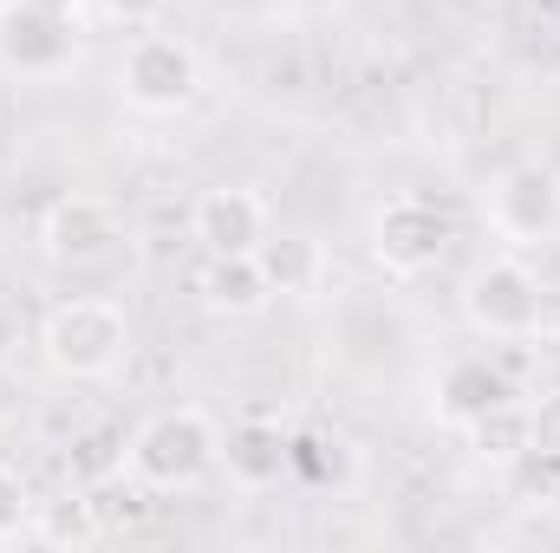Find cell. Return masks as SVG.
<instances>
[{"label":"cell","instance_id":"cell-1","mask_svg":"<svg viewBox=\"0 0 560 553\" xmlns=\"http://www.w3.org/2000/svg\"><path fill=\"white\" fill-rule=\"evenodd\" d=\"M222 469V423L196 404H176V411H156L131 436L125 449V475L138 489H156V495H176V489H196Z\"/></svg>","mask_w":560,"mask_h":553},{"label":"cell","instance_id":"cell-2","mask_svg":"<svg viewBox=\"0 0 560 553\" xmlns=\"http://www.w3.org/2000/svg\"><path fill=\"white\" fill-rule=\"evenodd\" d=\"M39 358L59 372V378H112L125 372L131 358V319L118 299H59L46 319H39Z\"/></svg>","mask_w":560,"mask_h":553},{"label":"cell","instance_id":"cell-3","mask_svg":"<svg viewBox=\"0 0 560 553\" xmlns=\"http://www.w3.org/2000/svg\"><path fill=\"white\" fill-rule=\"evenodd\" d=\"M463 319L482 339L522 345V339H535L548 326V293H541L535 268H522L515 255H495V261H482L463 280Z\"/></svg>","mask_w":560,"mask_h":553},{"label":"cell","instance_id":"cell-4","mask_svg":"<svg viewBox=\"0 0 560 553\" xmlns=\"http://www.w3.org/2000/svg\"><path fill=\"white\" fill-rule=\"evenodd\" d=\"M118 92H125V105L143 111V118H176L202 92V59L176 33H138L125 46V59H118Z\"/></svg>","mask_w":560,"mask_h":553},{"label":"cell","instance_id":"cell-5","mask_svg":"<svg viewBox=\"0 0 560 553\" xmlns=\"http://www.w3.org/2000/svg\"><path fill=\"white\" fill-rule=\"evenodd\" d=\"M489 228L509 248H541L560 235V169L555 163H509L482 196Z\"/></svg>","mask_w":560,"mask_h":553},{"label":"cell","instance_id":"cell-6","mask_svg":"<svg viewBox=\"0 0 560 553\" xmlns=\"http://www.w3.org/2000/svg\"><path fill=\"white\" fill-rule=\"evenodd\" d=\"M118 242H125V215L105 196H85V189L59 196L39 222V255L52 268H98V261L118 255Z\"/></svg>","mask_w":560,"mask_h":553},{"label":"cell","instance_id":"cell-7","mask_svg":"<svg viewBox=\"0 0 560 553\" xmlns=\"http://www.w3.org/2000/svg\"><path fill=\"white\" fill-rule=\"evenodd\" d=\"M72 59H79V20L72 13L20 0L0 20V72L7 79H59V72H72Z\"/></svg>","mask_w":560,"mask_h":553},{"label":"cell","instance_id":"cell-8","mask_svg":"<svg viewBox=\"0 0 560 553\" xmlns=\"http://www.w3.org/2000/svg\"><path fill=\"white\" fill-rule=\"evenodd\" d=\"M443 248H450V215L436 202H423V196L385 202L378 222H372V255H378L385 274H405V280L430 274L443 261Z\"/></svg>","mask_w":560,"mask_h":553},{"label":"cell","instance_id":"cell-9","mask_svg":"<svg viewBox=\"0 0 560 553\" xmlns=\"http://www.w3.org/2000/svg\"><path fill=\"white\" fill-rule=\"evenodd\" d=\"M189 235L202 242V255H255L261 235H268V202L248 183H215V189L196 196Z\"/></svg>","mask_w":560,"mask_h":553},{"label":"cell","instance_id":"cell-10","mask_svg":"<svg viewBox=\"0 0 560 553\" xmlns=\"http://www.w3.org/2000/svg\"><path fill=\"white\" fill-rule=\"evenodd\" d=\"M502 404H515V378L495 358H482V352L450 358L436 372V385H430V411L443 416V423H456V430H469L476 416L502 411Z\"/></svg>","mask_w":560,"mask_h":553},{"label":"cell","instance_id":"cell-11","mask_svg":"<svg viewBox=\"0 0 560 553\" xmlns=\"http://www.w3.org/2000/svg\"><path fill=\"white\" fill-rule=\"evenodd\" d=\"M255 261H261V274H268V286H275V299H319L326 280H332L326 242L306 235V228H280V235L268 228L261 248H255Z\"/></svg>","mask_w":560,"mask_h":553},{"label":"cell","instance_id":"cell-12","mask_svg":"<svg viewBox=\"0 0 560 553\" xmlns=\"http://www.w3.org/2000/svg\"><path fill=\"white\" fill-rule=\"evenodd\" d=\"M196 299L215 319H255V313L275 306V286H268L255 255H209L202 274H196Z\"/></svg>","mask_w":560,"mask_h":553},{"label":"cell","instance_id":"cell-13","mask_svg":"<svg viewBox=\"0 0 560 553\" xmlns=\"http://www.w3.org/2000/svg\"><path fill=\"white\" fill-rule=\"evenodd\" d=\"M222 469L242 489H275L280 475L293 469V443H287L280 423H242V430L222 436Z\"/></svg>","mask_w":560,"mask_h":553},{"label":"cell","instance_id":"cell-14","mask_svg":"<svg viewBox=\"0 0 560 553\" xmlns=\"http://www.w3.org/2000/svg\"><path fill=\"white\" fill-rule=\"evenodd\" d=\"M469 449L482 456V462H495V469H509L528 443H535V416L522 411V404H502V411H489V416H476L469 430Z\"/></svg>","mask_w":560,"mask_h":553},{"label":"cell","instance_id":"cell-15","mask_svg":"<svg viewBox=\"0 0 560 553\" xmlns=\"http://www.w3.org/2000/svg\"><path fill=\"white\" fill-rule=\"evenodd\" d=\"M26 521H33V489H26V475H20V469H7V462H0V541L26 534Z\"/></svg>","mask_w":560,"mask_h":553},{"label":"cell","instance_id":"cell-16","mask_svg":"<svg viewBox=\"0 0 560 553\" xmlns=\"http://www.w3.org/2000/svg\"><path fill=\"white\" fill-rule=\"evenodd\" d=\"M163 7H170V0H98V13H105V20H125V26H150Z\"/></svg>","mask_w":560,"mask_h":553},{"label":"cell","instance_id":"cell-17","mask_svg":"<svg viewBox=\"0 0 560 553\" xmlns=\"http://www.w3.org/2000/svg\"><path fill=\"white\" fill-rule=\"evenodd\" d=\"M7 345H13V306L0 299V352H7Z\"/></svg>","mask_w":560,"mask_h":553},{"label":"cell","instance_id":"cell-18","mask_svg":"<svg viewBox=\"0 0 560 553\" xmlns=\"http://www.w3.org/2000/svg\"><path fill=\"white\" fill-rule=\"evenodd\" d=\"M33 7H52V13H72V20H79V7H85V0H33Z\"/></svg>","mask_w":560,"mask_h":553},{"label":"cell","instance_id":"cell-19","mask_svg":"<svg viewBox=\"0 0 560 553\" xmlns=\"http://www.w3.org/2000/svg\"><path fill=\"white\" fill-rule=\"evenodd\" d=\"M13 7H20V0H0V20H7V13H13Z\"/></svg>","mask_w":560,"mask_h":553}]
</instances>
